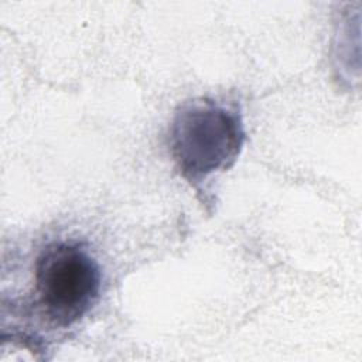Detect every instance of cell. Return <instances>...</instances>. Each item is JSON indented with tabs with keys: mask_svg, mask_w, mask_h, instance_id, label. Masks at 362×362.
Masks as SVG:
<instances>
[{
	"mask_svg": "<svg viewBox=\"0 0 362 362\" xmlns=\"http://www.w3.org/2000/svg\"><path fill=\"white\" fill-rule=\"evenodd\" d=\"M246 141L243 113L238 102L199 96L181 103L168 126L167 146L175 170L191 188L202 187L229 170Z\"/></svg>",
	"mask_w": 362,
	"mask_h": 362,
	"instance_id": "cell-1",
	"label": "cell"
},
{
	"mask_svg": "<svg viewBox=\"0 0 362 362\" xmlns=\"http://www.w3.org/2000/svg\"><path fill=\"white\" fill-rule=\"evenodd\" d=\"M100 290L102 270L90 250L79 240L55 239L35 256L23 305L49 331H62L90 313Z\"/></svg>",
	"mask_w": 362,
	"mask_h": 362,
	"instance_id": "cell-2",
	"label": "cell"
}]
</instances>
